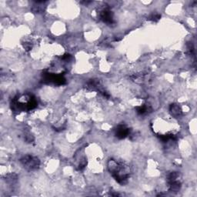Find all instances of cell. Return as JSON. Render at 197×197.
I'll list each match as a JSON object with an SVG mask.
<instances>
[{"mask_svg": "<svg viewBox=\"0 0 197 197\" xmlns=\"http://www.w3.org/2000/svg\"><path fill=\"white\" fill-rule=\"evenodd\" d=\"M129 133V130H128L127 128H126L125 126H121L118 128L117 130V136L119 137V138H124Z\"/></svg>", "mask_w": 197, "mask_h": 197, "instance_id": "obj_1", "label": "cell"}]
</instances>
